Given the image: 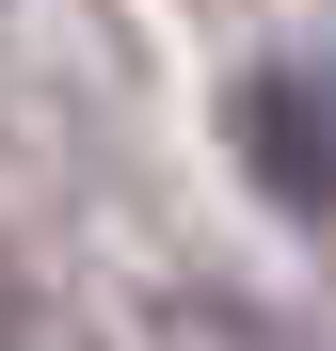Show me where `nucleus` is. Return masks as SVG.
<instances>
[{
    "label": "nucleus",
    "mask_w": 336,
    "mask_h": 351,
    "mask_svg": "<svg viewBox=\"0 0 336 351\" xmlns=\"http://www.w3.org/2000/svg\"><path fill=\"white\" fill-rule=\"evenodd\" d=\"M240 160H256L272 208L336 223V64H256L240 80Z\"/></svg>",
    "instance_id": "nucleus-1"
}]
</instances>
